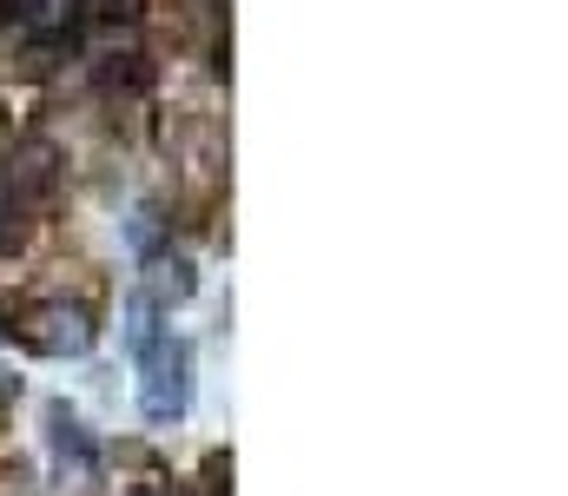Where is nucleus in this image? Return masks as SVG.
<instances>
[{
  "mask_svg": "<svg viewBox=\"0 0 568 496\" xmlns=\"http://www.w3.org/2000/svg\"><path fill=\"white\" fill-rule=\"evenodd\" d=\"M185 411H192V337L159 331L152 344H140V417L165 431Z\"/></svg>",
  "mask_w": 568,
  "mask_h": 496,
  "instance_id": "1",
  "label": "nucleus"
},
{
  "mask_svg": "<svg viewBox=\"0 0 568 496\" xmlns=\"http://www.w3.org/2000/svg\"><path fill=\"white\" fill-rule=\"evenodd\" d=\"M7 337L33 357H87L93 351V312L67 305V298H40V305H13Z\"/></svg>",
  "mask_w": 568,
  "mask_h": 496,
  "instance_id": "2",
  "label": "nucleus"
},
{
  "mask_svg": "<svg viewBox=\"0 0 568 496\" xmlns=\"http://www.w3.org/2000/svg\"><path fill=\"white\" fill-rule=\"evenodd\" d=\"M199 292V272H192V259L185 252H145V305L152 312H165V305H185Z\"/></svg>",
  "mask_w": 568,
  "mask_h": 496,
  "instance_id": "3",
  "label": "nucleus"
},
{
  "mask_svg": "<svg viewBox=\"0 0 568 496\" xmlns=\"http://www.w3.org/2000/svg\"><path fill=\"white\" fill-rule=\"evenodd\" d=\"M47 451H53V464L73 470V477L93 470V457H100V451H93V431H87L80 411H67V404H47Z\"/></svg>",
  "mask_w": 568,
  "mask_h": 496,
  "instance_id": "4",
  "label": "nucleus"
},
{
  "mask_svg": "<svg viewBox=\"0 0 568 496\" xmlns=\"http://www.w3.org/2000/svg\"><path fill=\"white\" fill-rule=\"evenodd\" d=\"M7 192H53V146H20L7 165Z\"/></svg>",
  "mask_w": 568,
  "mask_h": 496,
  "instance_id": "5",
  "label": "nucleus"
},
{
  "mask_svg": "<svg viewBox=\"0 0 568 496\" xmlns=\"http://www.w3.org/2000/svg\"><path fill=\"white\" fill-rule=\"evenodd\" d=\"M7 7H13L20 27H47V20H53V0H7Z\"/></svg>",
  "mask_w": 568,
  "mask_h": 496,
  "instance_id": "6",
  "label": "nucleus"
},
{
  "mask_svg": "<svg viewBox=\"0 0 568 496\" xmlns=\"http://www.w3.org/2000/svg\"><path fill=\"white\" fill-rule=\"evenodd\" d=\"M205 477H212V496H232V484H225V477H232V457H212Z\"/></svg>",
  "mask_w": 568,
  "mask_h": 496,
  "instance_id": "7",
  "label": "nucleus"
}]
</instances>
